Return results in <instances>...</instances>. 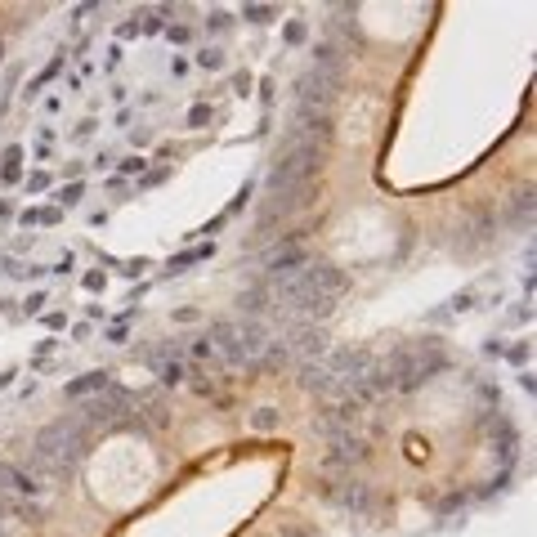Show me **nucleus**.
<instances>
[{"label": "nucleus", "mask_w": 537, "mask_h": 537, "mask_svg": "<svg viewBox=\"0 0 537 537\" xmlns=\"http://www.w3.org/2000/svg\"><path fill=\"white\" fill-rule=\"evenodd\" d=\"M94 448V430L86 426L81 417H63V421H50L45 430L32 435V448H27V470H32L41 484L59 488L72 479V470L90 457Z\"/></svg>", "instance_id": "f257e3e1"}, {"label": "nucleus", "mask_w": 537, "mask_h": 537, "mask_svg": "<svg viewBox=\"0 0 537 537\" xmlns=\"http://www.w3.org/2000/svg\"><path fill=\"white\" fill-rule=\"evenodd\" d=\"M81 421L90 430H139V417H135V394L126 385H108L103 394H90L81 403Z\"/></svg>", "instance_id": "f03ea898"}, {"label": "nucleus", "mask_w": 537, "mask_h": 537, "mask_svg": "<svg viewBox=\"0 0 537 537\" xmlns=\"http://www.w3.org/2000/svg\"><path fill=\"white\" fill-rule=\"evenodd\" d=\"M341 90H345V68H318V63H309V68L291 81V103H296V108L332 112V103L341 99Z\"/></svg>", "instance_id": "7ed1b4c3"}, {"label": "nucleus", "mask_w": 537, "mask_h": 537, "mask_svg": "<svg viewBox=\"0 0 537 537\" xmlns=\"http://www.w3.org/2000/svg\"><path fill=\"white\" fill-rule=\"evenodd\" d=\"M376 363V354L367 350V345H332V350L323 354V372H332L341 385L358 381V376H367Z\"/></svg>", "instance_id": "20e7f679"}, {"label": "nucleus", "mask_w": 537, "mask_h": 537, "mask_svg": "<svg viewBox=\"0 0 537 537\" xmlns=\"http://www.w3.org/2000/svg\"><path fill=\"white\" fill-rule=\"evenodd\" d=\"M206 341H211V354H215V367L220 372H242L247 363V354H242L238 345V332H233V318H220V323L206 327Z\"/></svg>", "instance_id": "39448f33"}, {"label": "nucleus", "mask_w": 537, "mask_h": 537, "mask_svg": "<svg viewBox=\"0 0 537 537\" xmlns=\"http://www.w3.org/2000/svg\"><path fill=\"white\" fill-rule=\"evenodd\" d=\"M305 278H309V287H314V296L332 300V305L350 291V273H345L341 265H332V260H314V256H309L305 260Z\"/></svg>", "instance_id": "423d86ee"}, {"label": "nucleus", "mask_w": 537, "mask_h": 537, "mask_svg": "<svg viewBox=\"0 0 537 537\" xmlns=\"http://www.w3.org/2000/svg\"><path fill=\"white\" fill-rule=\"evenodd\" d=\"M305 238L309 233H282L278 242H273V247L265 251V260H260V265H265V278H273V273H287V269H300L309 260V251H305Z\"/></svg>", "instance_id": "0eeeda50"}, {"label": "nucleus", "mask_w": 537, "mask_h": 537, "mask_svg": "<svg viewBox=\"0 0 537 537\" xmlns=\"http://www.w3.org/2000/svg\"><path fill=\"white\" fill-rule=\"evenodd\" d=\"M0 488H9V493L27 497V502H41V497L50 493V484H41V479H36L32 470L23 466V461H0Z\"/></svg>", "instance_id": "6e6552de"}, {"label": "nucleus", "mask_w": 537, "mask_h": 537, "mask_svg": "<svg viewBox=\"0 0 537 537\" xmlns=\"http://www.w3.org/2000/svg\"><path fill=\"white\" fill-rule=\"evenodd\" d=\"M233 332H238V345H242V354H247V363L256 367V358L265 354L269 341H273L269 323H256V318H233Z\"/></svg>", "instance_id": "1a4fd4ad"}, {"label": "nucleus", "mask_w": 537, "mask_h": 537, "mask_svg": "<svg viewBox=\"0 0 537 537\" xmlns=\"http://www.w3.org/2000/svg\"><path fill=\"white\" fill-rule=\"evenodd\" d=\"M238 305H242V318H256V323H269V318H273V300H269L265 273H260V278H251L247 287H242Z\"/></svg>", "instance_id": "9d476101"}, {"label": "nucleus", "mask_w": 537, "mask_h": 537, "mask_svg": "<svg viewBox=\"0 0 537 537\" xmlns=\"http://www.w3.org/2000/svg\"><path fill=\"white\" fill-rule=\"evenodd\" d=\"M0 520H14V524H23V529H36V524L45 520V511H41V502H27V497L0 488Z\"/></svg>", "instance_id": "9b49d317"}, {"label": "nucleus", "mask_w": 537, "mask_h": 537, "mask_svg": "<svg viewBox=\"0 0 537 537\" xmlns=\"http://www.w3.org/2000/svg\"><path fill=\"white\" fill-rule=\"evenodd\" d=\"M336 502H345L354 515H367V520H376V515H381V497H376L372 484H345Z\"/></svg>", "instance_id": "f8f14e48"}, {"label": "nucleus", "mask_w": 537, "mask_h": 537, "mask_svg": "<svg viewBox=\"0 0 537 537\" xmlns=\"http://www.w3.org/2000/svg\"><path fill=\"white\" fill-rule=\"evenodd\" d=\"M363 448L367 444L358 435H341L332 448L323 452V470H345V466H354V461H363Z\"/></svg>", "instance_id": "ddd939ff"}, {"label": "nucleus", "mask_w": 537, "mask_h": 537, "mask_svg": "<svg viewBox=\"0 0 537 537\" xmlns=\"http://www.w3.org/2000/svg\"><path fill=\"white\" fill-rule=\"evenodd\" d=\"M529 215H533V188L524 184L520 193L506 197V206H502V224H506V229H524V224H529Z\"/></svg>", "instance_id": "4468645a"}, {"label": "nucleus", "mask_w": 537, "mask_h": 537, "mask_svg": "<svg viewBox=\"0 0 537 537\" xmlns=\"http://www.w3.org/2000/svg\"><path fill=\"white\" fill-rule=\"evenodd\" d=\"M108 385H112L108 372H86V376H77V381L63 385V394H68V399H90V394H103Z\"/></svg>", "instance_id": "2eb2a0df"}, {"label": "nucleus", "mask_w": 537, "mask_h": 537, "mask_svg": "<svg viewBox=\"0 0 537 537\" xmlns=\"http://www.w3.org/2000/svg\"><path fill=\"white\" fill-rule=\"evenodd\" d=\"M282 408H273V403H265V408H251V417H247V426L256 430V435H278L282 430Z\"/></svg>", "instance_id": "dca6fc26"}, {"label": "nucleus", "mask_w": 537, "mask_h": 537, "mask_svg": "<svg viewBox=\"0 0 537 537\" xmlns=\"http://www.w3.org/2000/svg\"><path fill=\"white\" fill-rule=\"evenodd\" d=\"M135 417H139V430H166L171 426V408H166L162 399H144V408H135Z\"/></svg>", "instance_id": "f3484780"}, {"label": "nucleus", "mask_w": 537, "mask_h": 537, "mask_svg": "<svg viewBox=\"0 0 537 537\" xmlns=\"http://www.w3.org/2000/svg\"><path fill=\"white\" fill-rule=\"evenodd\" d=\"M0 179L5 184H23V144H9L0 153Z\"/></svg>", "instance_id": "a211bd4d"}, {"label": "nucleus", "mask_w": 537, "mask_h": 537, "mask_svg": "<svg viewBox=\"0 0 537 537\" xmlns=\"http://www.w3.org/2000/svg\"><path fill=\"white\" fill-rule=\"evenodd\" d=\"M282 367H291V354H287V345L273 336L269 341V350L256 358V372H282Z\"/></svg>", "instance_id": "6ab92c4d"}, {"label": "nucleus", "mask_w": 537, "mask_h": 537, "mask_svg": "<svg viewBox=\"0 0 537 537\" xmlns=\"http://www.w3.org/2000/svg\"><path fill=\"white\" fill-rule=\"evenodd\" d=\"M215 117H220V112H215L211 103H193V108H188V117H184V126H188V130H206V126H215Z\"/></svg>", "instance_id": "aec40b11"}, {"label": "nucleus", "mask_w": 537, "mask_h": 537, "mask_svg": "<svg viewBox=\"0 0 537 537\" xmlns=\"http://www.w3.org/2000/svg\"><path fill=\"white\" fill-rule=\"evenodd\" d=\"M81 197H86V184H63L59 193H54V206H59V211H68V206H81Z\"/></svg>", "instance_id": "412c9836"}, {"label": "nucleus", "mask_w": 537, "mask_h": 537, "mask_svg": "<svg viewBox=\"0 0 537 537\" xmlns=\"http://www.w3.org/2000/svg\"><path fill=\"white\" fill-rule=\"evenodd\" d=\"M211 251H215V247H193V251H184V256H175L166 269H171V273H184L188 265H197V260H211Z\"/></svg>", "instance_id": "4be33fe9"}, {"label": "nucleus", "mask_w": 537, "mask_h": 537, "mask_svg": "<svg viewBox=\"0 0 537 537\" xmlns=\"http://www.w3.org/2000/svg\"><path fill=\"white\" fill-rule=\"evenodd\" d=\"M162 32H166V18L157 9H144L139 14V36H162Z\"/></svg>", "instance_id": "5701e85b"}, {"label": "nucleus", "mask_w": 537, "mask_h": 537, "mask_svg": "<svg viewBox=\"0 0 537 537\" xmlns=\"http://www.w3.org/2000/svg\"><path fill=\"white\" fill-rule=\"evenodd\" d=\"M242 18L256 23V27H269L273 18H278V9H273V5H247V9H242Z\"/></svg>", "instance_id": "b1692460"}, {"label": "nucleus", "mask_w": 537, "mask_h": 537, "mask_svg": "<svg viewBox=\"0 0 537 537\" xmlns=\"http://www.w3.org/2000/svg\"><path fill=\"white\" fill-rule=\"evenodd\" d=\"M233 23H238V18H233L229 9H211V18H206V32L224 36V32H233Z\"/></svg>", "instance_id": "393cba45"}, {"label": "nucleus", "mask_w": 537, "mask_h": 537, "mask_svg": "<svg viewBox=\"0 0 537 537\" xmlns=\"http://www.w3.org/2000/svg\"><path fill=\"white\" fill-rule=\"evenodd\" d=\"M282 41H287V45H305L309 41V23H305V18H291V23L282 27Z\"/></svg>", "instance_id": "a878e982"}, {"label": "nucleus", "mask_w": 537, "mask_h": 537, "mask_svg": "<svg viewBox=\"0 0 537 537\" xmlns=\"http://www.w3.org/2000/svg\"><path fill=\"white\" fill-rule=\"evenodd\" d=\"M157 372H162V385H184V376H188V363H179V358H175V363H162Z\"/></svg>", "instance_id": "bb28decb"}, {"label": "nucleus", "mask_w": 537, "mask_h": 537, "mask_svg": "<svg viewBox=\"0 0 537 537\" xmlns=\"http://www.w3.org/2000/svg\"><path fill=\"white\" fill-rule=\"evenodd\" d=\"M197 68H206V72H220V68H224V50H215V45L197 50Z\"/></svg>", "instance_id": "cd10ccee"}, {"label": "nucleus", "mask_w": 537, "mask_h": 537, "mask_svg": "<svg viewBox=\"0 0 537 537\" xmlns=\"http://www.w3.org/2000/svg\"><path fill=\"white\" fill-rule=\"evenodd\" d=\"M144 157H139V153H130V157H121V162H117V179H130V175H139V171H144Z\"/></svg>", "instance_id": "c85d7f7f"}, {"label": "nucleus", "mask_w": 537, "mask_h": 537, "mask_svg": "<svg viewBox=\"0 0 537 537\" xmlns=\"http://www.w3.org/2000/svg\"><path fill=\"white\" fill-rule=\"evenodd\" d=\"M166 41H171V45H188V41H193V27H188V23H166Z\"/></svg>", "instance_id": "c756f323"}, {"label": "nucleus", "mask_w": 537, "mask_h": 537, "mask_svg": "<svg viewBox=\"0 0 537 537\" xmlns=\"http://www.w3.org/2000/svg\"><path fill=\"white\" fill-rule=\"evenodd\" d=\"M50 184H54V179H50V171H32V175L23 179V188H27V193H45Z\"/></svg>", "instance_id": "7c9ffc66"}, {"label": "nucleus", "mask_w": 537, "mask_h": 537, "mask_svg": "<svg viewBox=\"0 0 537 537\" xmlns=\"http://www.w3.org/2000/svg\"><path fill=\"white\" fill-rule=\"evenodd\" d=\"M475 300H479V291L475 287H470V291H457V296H452V314H461V309H475Z\"/></svg>", "instance_id": "2f4dec72"}, {"label": "nucleus", "mask_w": 537, "mask_h": 537, "mask_svg": "<svg viewBox=\"0 0 537 537\" xmlns=\"http://www.w3.org/2000/svg\"><path fill=\"white\" fill-rule=\"evenodd\" d=\"M251 193H256V184H251V179H247V184H242V193H238V197H233V202H229V211H224V215H238L242 206L251 202Z\"/></svg>", "instance_id": "473e14b6"}, {"label": "nucleus", "mask_w": 537, "mask_h": 537, "mask_svg": "<svg viewBox=\"0 0 537 537\" xmlns=\"http://www.w3.org/2000/svg\"><path fill=\"white\" fill-rule=\"evenodd\" d=\"M81 287H86V291H103V287H108V273H103V269H90L86 278H81Z\"/></svg>", "instance_id": "72a5a7b5"}, {"label": "nucleus", "mask_w": 537, "mask_h": 537, "mask_svg": "<svg viewBox=\"0 0 537 537\" xmlns=\"http://www.w3.org/2000/svg\"><path fill=\"white\" fill-rule=\"evenodd\" d=\"M502 358H506V363H529V345H506V350H502Z\"/></svg>", "instance_id": "f704fd0d"}, {"label": "nucleus", "mask_w": 537, "mask_h": 537, "mask_svg": "<svg viewBox=\"0 0 537 537\" xmlns=\"http://www.w3.org/2000/svg\"><path fill=\"white\" fill-rule=\"evenodd\" d=\"M171 179V166H157V171H148L144 179H139V188H153V184H166Z\"/></svg>", "instance_id": "c9c22d12"}, {"label": "nucleus", "mask_w": 537, "mask_h": 537, "mask_svg": "<svg viewBox=\"0 0 537 537\" xmlns=\"http://www.w3.org/2000/svg\"><path fill=\"white\" fill-rule=\"evenodd\" d=\"M130 341V323H112L108 327V345H126Z\"/></svg>", "instance_id": "e433bc0d"}, {"label": "nucleus", "mask_w": 537, "mask_h": 537, "mask_svg": "<svg viewBox=\"0 0 537 537\" xmlns=\"http://www.w3.org/2000/svg\"><path fill=\"white\" fill-rule=\"evenodd\" d=\"M45 305H50V296H45V291H32V296L23 300V309H27V314H41Z\"/></svg>", "instance_id": "4c0bfd02"}, {"label": "nucleus", "mask_w": 537, "mask_h": 537, "mask_svg": "<svg viewBox=\"0 0 537 537\" xmlns=\"http://www.w3.org/2000/svg\"><path fill=\"white\" fill-rule=\"evenodd\" d=\"M18 224H23V229H36V224H41V206H27V211H18Z\"/></svg>", "instance_id": "58836bf2"}, {"label": "nucleus", "mask_w": 537, "mask_h": 537, "mask_svg": "<svg viewBox=\"0 0 537 537\" xmlns=\"http://www.w3.org/2000/svg\"><path fill=\"white\" fill-rule=\"evenodd\" d=\"M94 126H99V121H90V117H86L77 130H72V139H77V144H86V139H94Z\"/></svg>", "instance_id": "ea45409f"}, {"label": "nucleus", "mask_w": 537, "mask_h": 537, "mask_svg": "<svg viewBox=\"0 0 537 537\" xmlns=\"http://www.w3.org/2000/svg\"><path fill=\"white\" fill-rule=\"evenodd\" d=\"M117 36H121V41H135V36H139V18H126V23L117 27Z\"/></svg>", "instance_id": "a19ab883"}, {"label": "nucleus", "mask_w": 537, "mask_h": 537, "mask_svg": "<svg viewBox=\"0 0 537 537\" xmlns=\"http://www.w3.org/2000/svg\"><path fill=\"white\" fill-rule=\"evenodd\" d=\"M117 68H121V45H112L108 59H103V72H117Z\"/></svg>", "instance_id": "79ce46f5"}, {"label": "nucleus", "mask_w": 537, "mask_h": 537, "mask_svg": "<svg viewBox=\"0 0 537 537\" xmlns=\"http://www.w3.org/2000/svg\"><path fill=\"white\" fill-rule=\"evenodd\" d=\"M273 94H278V86H273V81L265 77V81H260V103H265V108L273 103Z\"/></svg>", "instance_id": "37998d69"}, {"label": "nucleus", "mask_w": 537, "mask_h": 537, "mask_svg": "<svg viewBox=\"0 0 537 537\" xmlns=\"http://www.w3.org/2000/svg\"><path fill=\"white\" fill-rule=\"evenodd\" d=\"M59 220H63L59 206H41V224H59Z\"/></svg>", "instance_id": "c03bdc74"}, {"label": "nucleus", "mask_w": 537, "mask_h": 537, "mask_svg": "<svg viewBox=\"0 0 537 537\" xmlns=\"http://www.w3.org/2000/svg\"><path fill=\"white\" fill-rule=\"evenodd\" d=\"M50 354H54V341H41V345H36V354H32V363H45Z\"/></svg>", "instance_id": "a18cd8bd"}, {"label": "nucleus", "mask_w": 537, "mask_h": 537, "mask_svg": "<svg viewBox=\"0 0 537 537\" xmlns=\"http://www.w3.org/2000/svg\"><path fill=\"white\" fill-rule=\"evenodd\" d=\"M108 193H130V179H117V175H108Z\"/></svg>", "instance_id": "49530a36"}, {"label": "nucleus", "mask_w": 537, "mask_h": 537, "mask_svg": "<svg viewBox=\"0 0 537 537\" xmlns=\"http://www.w3.org/2000/svg\"><path fill=\"white\" fill-rule=\"evenodd\" d=\"M171 318H175V323H197V318H202V314H197V309H175Z\"/></svg>", "instance_id": "de8ad7c7"}, {"label": "nucleus", "mask_w": 537, "mask_h": 537, "mask_svg": "<svg viewBox=\"0 0 537 537\" xmlns=\"http://www.w3.org/2000/svg\"><path fill=\"white\" fill-rule=\"evenodd\" d=\"M233 90H238V94H251V77H247V72H238V77H233Z\"/></svg>", "instance_id": "09e8293b"}, {"label": "nucleus", "mask_w": 537, "mask_h": 537, "mask_svg": "<svg viewBox=\"0 0 537 537\" xmlns=\"http://www.w3.org/2000/svg\"><path fill=\"white\" fill-rule=\"evenodd\" d=\"M72 341H90V323H72Z\"/></svg>", "instance_id": "8fccbe9b"}, {"label": "nucleus", "mask_w": 537, "mask_h": 537, "mask_svg": "<svg viewBox=\"0 0 537 537\" xmlns=\"http://www.w3.org/2000/svg\"><path fill=\"white\" fill-rule=\"evenodd\" d=\"M63 323H68V318H63V314H59V309H54V314H45V327H54V332H59V327H63Z\"/></svg>", "instance_id": "3c124183"}, {"label": "nucleus", "mask_w": 537, "mask_h": 537, "mask_svg": "<svg viewBox=\"0 0 537 537\" xmlns=\"http://www.w3.org/2000/svg\"><path fill=\"white\" fill-rule=\"evenodd\" d=\"M171 72L175 77H188V59H171Z\"/></svg>", "instance_id": "603ef678"}, {"label": "nucleus", "mask_w": 537, "mask_h": 537, "mask_svg": "<svg viewBox=\"0 0 537 537\" xmlns=\"http://www.w3.org/2000/svg\"><path fill=\"white\" fill-rule=\"evenodd\" d=\"M0 220H14V202H0Z\"/></svg>", "instance_id": "864d4df0"}, {"label": "nucleus", "mask_w": 537, "mask_h": 537, "mask_svg": "<svg viewBox=\"0 0 537 537\" xmlns=\"http://www.w3.org/2000/svg\"><path fill=\"white\" fill-rule=\"evenodd\" d=\"M0 537H14V533H9V529H5V524H0Z\"/></svg>", "instance_id": "5fc2aeb1"}]
</instances>
